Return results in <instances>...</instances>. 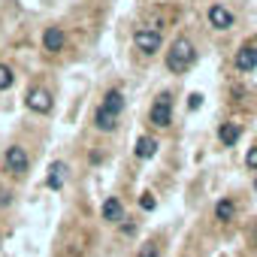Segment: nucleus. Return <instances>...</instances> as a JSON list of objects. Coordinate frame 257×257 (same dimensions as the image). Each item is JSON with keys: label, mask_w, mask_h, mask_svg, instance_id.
Listing matches in <instances>:
<instances>
[{"label": "nucleus", "mask_w": 257, "mask_h": 257, "mask_svg": "<svg viewBox=\"0 0 257 257\" xmlns=\"http://www.w3.org/2000/svg\"><path fill=\"white\" fill-rule=\"evenodd\" d=\"M233 13L227 10V7H221V4H215V7H209V25L212 28H218V31H227V28H233Z\"/></svg>", "instance_id": "423d86ee"}, {"label": "nucleus", "mask_w": 257, "mask_h": 257, "mask_svg": "<svg viewBox=\"0 0 257 257\" xmlns=\"http://www.w3.org/2000/svg\"><path fill=\"white\" fill-rule=\"evenodd\" d=\"M67 173H70V167H67L64 161H55V164L49 167V179H46V185H49L52 191H61L64 182H67Z\"/></svg>", "instance_id": "0eeeda50"}, {"label": "nucleus", "mask_w": 257, "mask_h": 257, "mask_svg": "<svg viewBox=\"0 0 257 257\" xmlns=\"http://www.w3.org/2000/svg\"><path fill=\"white\" fill-rule=\"evenodd\" d=\"M140 206H143V209H146V212H152V209H155V206H158V200H155V197H152V194H143V200H140Z\"/></svg>", "instance_id": "6ab92c4d"}, {"label": "nucleus", "mask_w": 257, "mask_h": 257, "mask_svg": "<svg viewBox=\"0 0 257 257\" xmlns=\"http://www.w3.org/2000/svg\"><path fill=\"white\" fill-rule=\"evenodd\" d=\"M149 118H152V124H158V127H170V118H173V100H170V94H161V97L152 103Z\"/></svg>", "instance_id": "f03ea898"}, {"label": "nucleus", "mask_w": 257, "mask_h": 257, "mask_svg": "<svg viewBox=\"0 0 257 257\" xmlns=\"http://www.w3.org/2000/svg\"><path fill=\"white\" fill-rule=\"evenodd\" d=\"M140 257H161V251H158L155 242H146V245L140 248Z\"/></svg>", "instance_id": "f3484780"}, {"label": "nucleus", "mask_w": 257, "mask_h": 257, "mask_svg": "<svg viewBox=\"0 0 257 257\" xmlns=\"http://www.w3.org/2000/svg\"><path fill=\"white\" fill-rule=\"evenodd\" d=\"M64 43H67V37H64L61 28H49V31L43 34V49H46V52H61Z\"/></svg>", "instance_id": "1a4fd4ad"}, {"label": "nucleus", "mask_w": 257, "mask_h": 257, "mask_svg": "<svg viewBox=\"0 0 257 257\" xmlns=\"http://www.w3.org/2000/svg\"><path fill=\"white\" fill-rule=\"evenodd\" d=\"M7 170H10L13 176H25V173L31 170V158H28V152H25L22 146L7 149Z\"/></svg>", "instance_id": "7ed1b4c3"}, {"label": "nucleus", "mask_w": 257, "mask_h": 257, "mask_svg": "<svg viewBox=\"0 0 257 257\" xmlns=\"http://www.w3.org/2000/svg\"><path fill=\"white\" fill-rule=\"evenodd\" d=\"M94 124H97V131H103V134H109V131H115L118 127V115H112V112H106L103 106L94 112Z\"/></svg>", "instance_id": "9d476101"}, {"label": "nucleus", "mask_w": 257, "mask_h": 257, "mask_svg": "<svg viewBox=\"0 0 257 257\" xmlns=\"http://www.w3.org/2000/svg\"><path fill=\"white\" fill-rule=\"evenodd\" d=\"M218 137H221V143H224V146H236V143H239V137H242V127H239L236 121H227L221 131H218Z\"/></svg>", "instance_id": "ddd939ff"}, {"label": "nucleus", "mask_w": 257, "mask_h": 257, "mask_svg": "<svg viewBox=\"0 0 257 257\" xmlns=\"http://www.w3.org/2000/svg\"><path fill=\"white\" fill-rule=\"evenodd\" d=\"M103 109L112 112V115H121V109H124V94H121L118 88L106 91V97H103Z\"/></svg>", "instance_id": "9b49d317"}, {"label": "nucleus", "mask_w": 257, "mask_h": 257, "mask_svg": "<svg viewBox=\"0 0 257 257\" xmlns=\"http://www.w3.org/2000/svg\"><path fill=\"white\" fill-rule=\"evenodd\" d=\"M25 103H28V109H31V112H40V115L52 112V106H55V103H52V94H49L46 88H31Z\"/></svg>", "instance_id": "39448f33"}, {"label": "nucleus", "mask_w": 257, "mask_h": 257, "mask_svg": "<svg viewBox=\"0 0 257 257\" xmlns=\"http://www.w3.org/2000/svg\"><path fill=\"white\" fill-rule=\"evenodd\" d=\"M254 239H257V227H254Z\"/></svg>", "instance_id": "412c9836"}, {"label": "nucleus", "mask_w": 257, "mask_h": 257, "mask_svg": "<svg viewBox=\"0 0 257 257\" xmlns=\"http://www.w3.org/2000/svg\"><path fill=\"white\" fill-rule=\"evenodd\" d=\"M200 103H203V97H200V94H191V97H188V106H191V109H197Z\"/></svg>", "instance_id": "aec40b11"}, {"label": "nucleus", "mask_w": 257, "mask_h": 257, "mask_svg": "<svg viewBox=\"0 0 257 257\" xmlns=\"http://www.w3.org/2000/svg\"><path fill=\"white\" fill-rule=\"evenodd\" d=\"M124 218V209H121V200H115V197H109L106 203H103V221H121Z\"/></svg>", "instance_id": "4468645a"}, {"label": "nucleus", "mask_w": 257, "mask_h": 257, "mask_svg": "<svg viewBox=\"0 0 257 257\" xmlns=\"http://www.w3.org/2000/svg\"><path fill=\"white\" fill-rule=\"evenodd\" d=\"M233 215H236L233 200H218V203H215V218H218V221H233Z\"/></svg>", "instance_id": "2eb2a0df"}, {"label": "nucleus", "mask_w": 257, "mask_h": 257, "mask_svg": "<svg viewBox=\"0 0 257 257\" xmlns=\"http://www.w3.org/2000/svg\"><path fill=\"white\" fill-rule=\"evenodd\" d=\"M134 152H137V158H140V161H149V158H155V155H158V140H152V137H140Z\"/></svg>", "instance_id": "f8f14e48"}, {"label": "nucleus", "mask_w": 257, "mask_h": 257, "mask_svg": "<svg viewBox=\"0 0 257 257\" xmlns=\"http://www.w3.org/2000/svg\"><path fill=\"white\" fill-rule=\"evenodd\" d=\"M245 167H248V170H257V146L248 149V155H245Z\"/></svg>", "instance_id": "a211bd4d"}, {"label": "nucleus", "mask_w": 257, "mask_h": 257, "mask_svg": "<svg viewBox=\"0 0 257 257\" xmlns=\"http://www.w3.org/2000/svg\"><path fill=\"white\" fill-rule=\"evenodd\" d=\"M194 61H197V49L188 37H179L167 52V70L170 73H188Z\"/></svg>", "instance_id": "f257e3e1"}, {"label": "nucleus", "mask_w": 257, "mask_h": 257, "mask_svg": "<svg viewBox=\"0 0 257 257\" xmlns=\"http://www.w3.org/2000/svg\"><path fill=\"white\" fill-rule=\"evenodd\" d=\"M134 43H137V49H140V52L155 55V52L161 49V31H155V28H140V31H137V37H134Z\"/></svg>", "instance_id": "20e7f679"}, {"label": "nucleus", "mask_w": 257, "mask_h": 257, "mask_svg": "<svg viewBox=\"0 0 257 257\" xmlns=\"http://www.w3.org/2000/svg\"><path fill=\"white\" fill-rule=\"evenodd\" d=\"M13 82H16L13 70H10L7 64H0V91H7V88H13Z\"/></svg>", "instance_id": "dca6fc26"}, {"label": "nucleus", "mask_w": 257, "mask_h": 257, "mask_svg": "<svg viewBox=\"0 0 257 257\" xmlns=\"http://www.w3.org/2000/svg\"><path fill=\"white\" fill-rule=\"evenodd\" d=\"M236 67H239L242 73H251V70L257 67V46H242V49L236 52Z\"/></svg>", "instance_id": "6e6552de"}]
</instances>
